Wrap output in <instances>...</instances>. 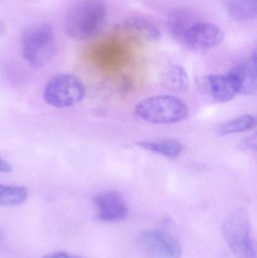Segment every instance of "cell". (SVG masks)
Returning a JSON list of instances; mask_svg holds the SVG:
<instances>
[{"mask_svg":"<svg viewBox=\"0 0 257 258\" xmlns=\"http://www.w3.org/2000/svg\"><path fill=\"white\" fill-rule=\"evenodd\" d=\"M107 8L101 0H81L69 9L65 20L66 35L78 41L96 36L107 18Z\"/></svg>","mask_w":257,"mask_h":258,"instance_id":"1","label":"cell"},{"mask_svg":"<svg viewBox=\"0 0 257 258\" xmlns=\"http://www.w3.org/2000/svg\"><path fill=\"white\" fill-rule=\"evenodd\" d=\"M187 104L170 95H158L140 101L135 113L146 122L155 124H170L181 122L188 115Z\"/></svg>","mask_w":257,"mask_h":258,"instance_id":"2","label":"cell"},{"mask_svg":"<svg viewBox=\"0 0 257 258\" xmlns=\"http://www.w3.org/2000/svg\"><path fill=\"white\" fill-rule=\"evenodd\" d=\"M223 236L237 258H256V245L247 212L238 210L227 217L222 226Z\"/></svg>","mask_w":257,"mask_h":258,"instance_id":"3","label":"cell"},{"mask_svg":"<svg viewBox=\"0 0 257 258\" xmlns=\"http://www.w3.org/2000/svg\"><path fill=\"white\" fill-rule=\"evenodd\" d=\"M23 56L35 68L46 65L56 51L55 34L50 24L34 26L26 33L23 40Z\"/></svg>","mask_w":257,"mask_h":258,"instance_id":"4","label":"cell"},{"mask_svg":"<svg viewBox=\"0 0 257 258\" xmlns=\"http://www.w3.org/2000/svg\"><path fill=\"white\" fill-rule=\"evenodd\" d=\"M85 95V86L78 77L71 74H59L47 85L44 99L49 105L63 108L81 102Z\"/></svg>","mask_w":257,"mask_h":258,"instance_id":"5","label":"cell"},{"mask_svg":"<svg viewBox=\"0 0 257 258\" xmlns=\"http://www.w3.org/2000/svg\"><path fill=\"white\" fill-rule=\"evenodd\" d=\"M137 248L146 258H181V244L174 236L159 230L144 231L136 239Z\"/></svg>","mask_w":257,"mask_h":258,"instance_id":"6","label":"cell"},{"mask_svg":"<svg viewBox=\"0 0 257 258\" xmlns=\"http://www.w3.org/2000/svg\"><path fill=\"white\" fill-rule=\"evenodd\" d=\"M196 84L201 95L211 102H227L238 94L236 84L229 74L204 76L196 80Z\"/></svg>","mask_w":257,"mask_h":258,"instance_id":"7","label":"cell"},{"mask_svg":"<svg viewBox=\"0 0 257 258\" xmlns=\"http://www.w3.org/2000/svg\"><path fill=\"white\" fill-rule=\"evenodd\" d=\"M224 33L211 23L196 22L186 33L182 42L192 49L207 50L220 45Z\"/></svg>","mask_w":257,"mask_h":258,"instance_id":"8","label":"cell"},{"mask_svg":"<svg viewBox=\"0 0 257 258\" xmlns=\"http://www.w3.org/2000/svg\"><path fill=\"white\" fill-rule=\"evenodd\" d=\"M94 202L98 208L97 218L103 222H117L128 217V206L122 196L116 191L102 192Z\"/></svg>","mask_w":257,"mask_h":258,"instance_id":"9","label":"cell"},{"mask_svg":"<svg viewBox=\"0 0 257 258\" xmlns=\"http://www.w3.org/2000/svg\"><path fill=\"white\" fill-rule=\"evenodd\" d=\"M238 88V94L252 95L256 89V53L253 52L250 58L237 65L229 73Z\"/></svg>","mask_w":257,"mask_h":258,"instance_id":"10","label":"cell"},{"mask_svg":"<svg viewBox=\"0 0 257 258\" xmlns=\"http://www.w3.org/2000/svg\"><path fill=\"white\" fill-rule=\"evenodd\" d=\"M136 144L141 148L158 153L169 159H177L181 156L183 151L181 143L173 139L140 141Z\"/></svg>","mask_w":257,"mask_h":258,"instance_id":"11","label":"cell"},{"mask_svg":"<svg viewBox=\"0 0 257 258\" xmlns=\"http://www.w3.org/2000/svg\"><path fill=\"white\" fill-rule=\"evenodd\" d=\"M163 81L167 89L178 93H184L190 87L188 74L181 65H172L167 68L163 76Z\"/></svg>","mask_w":257,"mask_h":258,"instance_id":"12","label":"cell"},{"mask_svg":"<svg viewBox=\"0 0 257 258\" xmlns=\"http://www.w3.org/2000/svg\"><path fill=\"white\" fill-rule=\"evenodd\" d=\"M196 23L191 14L185 11H178L169 17V30L175 38L182 42L186 33Z\"/></svg>","mask_w":257,"mask_h":258,"instance_id":"13","label":"cell"},{"mask_svg":"<svg viewBox=\"0 0 257 258\" xmlns=\"http://www.w3.org/2000/svg\"><path fill=\"white\" fill-rule=\"evenodd\" d=\"M124 29L130 30L133 33H137L140 36H144L146 39L152 41L158 40L161 36V33L158 27L146 18H131L125 23Z\"/></svg>","mask_w":257,"mask_h":258,"instance_id":"14","label":"cell"},{"mask_svg":"<svg viewBox=\"0 0 257 258\" xmlns=\"http://www.w3.org/2000/svg\"><path fill=\"white\" fill-rule=\"evenodd\" d=\"M256 122V118L252 115H243L219 125L216 128V132L220 136L240 133L254 128Z\"/></svg>","mask_w":257,"mask_h":258,"instance_id":"15","label":"cell"},{"mask_svg":"<svg viewBox=\"0 0 257 258\" xmlns=\"http://www.w3.org/2000/svg\"><path fill=\"white\" fill-rule=\"evenodd\" d=\"M28 191L24 186L0 184V206H18L25 203Z\"/></svg>","mask_w":257,"mask_h":258,"instance_id":"16","label":"cell"},{"mask_svg":"<svg viewBox=\"0 0 257 258\" xmlns=\"http://www.w3.org/2000/svg\"><path fill=\"white\" fill-rule=\"evenodd\" d=\"M229 12L238 21H250L256 16V0H232Z\"/></svg>","mask_w":257,"mask_h":258,"instance_id":"17","label":"cell"},{"mask_svg":"<svg viewBox=\"0 0 257 258\" xmlns=\"http://www.w3.org/2000/svg\"><path fill=\"white\" fill-rule=\"evenodd\" d=\"M42 258H82L78 257V256L73 255L69 254L66 251H57V252L51 253V254H46Z\"/></svg>","mask_w":257,"mask_h":258,"instance_id":"18","label":"cell"},{"mask_svg":"<svg viewBox=\"0 0 257 258\" xmlns=\"http://www.w3.org/2000/svg\"><path fill=\"white\" fill-rule=\"evenodd\" d=\"M240 147L244 150H247V149H255L256 148V138L255 137L253 138H249L247 139L244 140L240 144Z\"/></svg>","mask_w":257,"mask_h":258,"instance_id":"19","label":"cell"},{"mask_svg":"<svg viewBox=\"0 0 257 258\" xmlns=\"http://www.w3.org/2000/svg\"><path fill=\"white\" fill-rule=\"evenodd\" d=\"M12 171V166L9 162L0 157V172L9 173Z\"/></svg>","mask_w":257,"mask_h":258,"instance_id":"20","label":"cell"},{"mask_svg":"<svg viewBox=\"0 0 257 258\" xmlns=\"http://www.w3.org/2000/svg\"><path fill=\"white\" fill-rule=\"evenodd\" d=\"M2 25H3V24H2V23L0 22V30H3V27H2Z\"/></svg>","mask_w":257,"mask_h":258,"instance_id":"21","label":"cell"}]
</instances>
